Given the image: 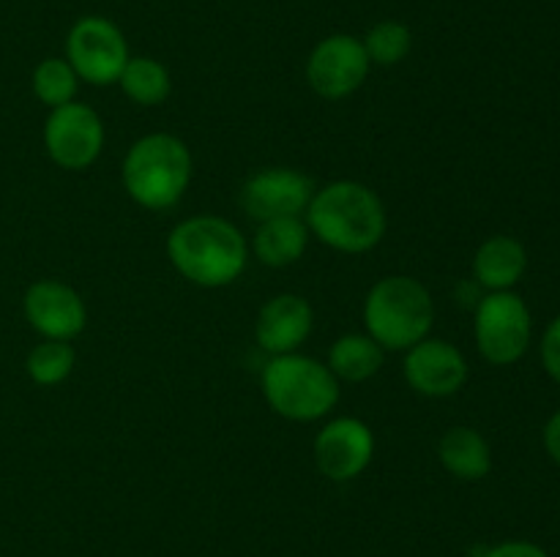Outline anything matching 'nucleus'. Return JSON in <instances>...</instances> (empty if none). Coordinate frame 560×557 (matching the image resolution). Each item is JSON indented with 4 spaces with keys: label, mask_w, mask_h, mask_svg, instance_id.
Here are the masks:
<instances>
[{
    "label": "nucleus",
    "mask_w": 560,
    "mask_h": 557,
    "mask_svg": "<svg viewBox=\"0 0 560 557\" xmlns=\"http://www.w3.org/2000/svg\"><path fill=\"white\" fill-rule=\"evenodd\" d=\"M310 227L331 249L361 254L386 233V211L377 194L353 180L326 186L306 205Z\"/></svg>",
    "instance_id": "f257e3e1"
},
{
    "label": "nucleus",
    "mask_w": 560,
    "mask_h": 557,
    "mask_svg": "<svg viewBox=\"0 0 560 557\" xmlns=\"http://www.w3.org/2000/svg\"><path fill=\"white\" fill-rule=\"evenodd\" d=\"M167 254L189 282L202 287H224L244 271L246 240L224 218L195 216L173 229Z\"/></svg>",
    "instance_id": "f03ea898"
},
{
    "label": "nucleus",
    "mask_w": 560,
    "mask_h": 557,
    "mask_svg": "<svg viewBox=\"0 0 560 557\" xmlns=\"http://www.w3.org/2000/svg\"><path fill=\"white\" fill-rule=\"evenodd\" d=\"M191 180L189 147L173 134H148L124 158V183L148 211L173 208Z\"/></svg>",
    "instance_id": "7ed1b4c3"
},
{
    "label": "nucleus",
    "mask_w": 560,
    "mask_h": 557,
    "mask_svg": "<svg viewBox=\"0 0 560 557\" xmlns=\"http://www.w3.org/2000/svg\"><path fill=\"white\" fill-rule=\"evenodd\" d=\"M432 320L435 309L430 293L424 284L410 276L381 278L366 295V331L381 347L410 349L427 339Z\"/></svg>",
    "instance_id": "20e7f679"
},
{
    "label": "nucleus",
    "mask_w": 560,
    "mask_h": 557,
    "mask_svg": "<svg viewBox=\"0 0 560 557\" xmlns=\"http://www.w3.org/2000/svg\"><path fill=\"white\" fill-rule=\"evenodd\" d=\"M268 404L290 420L323 418L339 399V382L331 369L306 355L284 353L268 360L262 371Z\"/></svg>",
    "instance_id": "39448f33"
},
{
    "label": "nucleus",
    "mask_w": 560,
    "mask_h": 557,
    "mask_svg": "<svg viewBox=\"0 0 560 557\" xmlns=\"http://www.w3.org/2000/svg\"><path fill=\"white\" fill-rule=\"evenodd\" d=\"M476 344L490 364L509 366L530 344V311L512 289L490 293L476 309Z\"/></svg>",
    "instance_id": "423d86ee"
},
{
    "label": "nucleus",
    "mask_w": 560,
    "mask_h": 557,
    "mask_svg": "<svg viewBox=\"0 0 560 557\" xmlns=\"http://www.w3.org/2000/svg\"><path fill=\"white\" fill-rule=\"evenodd\" d=\"M66 52L77 76L91 85H113L129 60V44L118 25L104 16H85L71 27Z\"/></svg>",
    "instance_id": "0eeeda50"
},
{
    "label": "nucleus",
    "mask_w": 560,
    "mask_h": 557,
    "mask_svg": "<svg viewBox=\"0 0 560 557\" xmlns=\"http://www.w3.org/2000/svg\"><path fill=\"white\" fill-rule=\"evenodd\" d=\"M44 142L55 164L63 169H85L98 158L104 145V126L85 104L55 107L44 126Z\"/></svg>",
    "instance_id": "6e6552de"
},
{
    "label": "nucleus",
    "mask_w": 560,
    "mask_h": 557,
    "mask_svg": "<svg viewBox=\"0 0 560 557\" xmlns=\"http://www.w3.org/2000/svg\"><path fill=\"white\" fill-rule=\"evenodd\" d=\"M366 71L370 55L364 42L353 36H328L310 55L306 80L323 98H342L366 80Z\"/></svg>",
    "instance_id": "1a4fd4ad"
},
{
    "label": "nucleus",
    "mask_w": 560,
    "mask_h": 557,
    "mask_svg": "<svg viewBox=\"0 0 560 557\" xmlns=\"http://www.w3.org/2000/svg\"><path fill=\"white\" fill-rule=\"evenodd\" d=\"M312 180L295 169H262L255 178L246 180L241 191V205L257 222L279 216H299L312 202Z\"/></svg>",
    "instance_id": "9d476101"
},
{
    "label": "nucleus",
    "mask_w": 560,
    "mask_h": 557,
    "mask_svg": "<svg viewBox=\"0 0 560 557\" xmlns=\"http://www.w3.org/2000/svg\"><path fill=\"white\" fill-rule=\"evenodd\" d=\"M375 451V440L364 420L337 418L317 435L315 462L331 481H350L366 470Z\"/></svg>",
    "instance_id": "9b49d317"
},
{
    "label": "nucleus",
    "mask_w": 560,
    "mask_h": 557,
    "mask_svg": "<svg viewBox=\"0 0 560 557\" xmlns=\"http://www.w3.org/2000/svg\"><path fill=\"white\" fill-rule=\"evenodd\" d=\"M405 377L424 396H452L468 380V364L454 344L443 339H421L408 349Z\"/></svg>",
    "instance_id": "f8f14e48"
},
{
    "label": "nucleus",
    "mask_w": 560,
    "mask_h": 557,
    "mask_svg": "<svg viewBox=\"0 0 560 557\" xmlns=\"http://www.w3.org/2000/svg\"><path fill=\"white\" fill-rule=\"evenodd\" d=\"M25 315L27 322L44 333L47 339H66L77 336L85 328V304L69 284L44 278L27 287L25 293Z\"/></svg>",
    "instance_id": "ddd939ff"
},
{
    "label": "nucleus",
    "mask_w": 560,
    "mask_h": 557,
    "mask_svg": "<svg viewBox=\"0 0 560 557\" xmlns=\"http://www.w3.org/2000/svg\"><path fill=\"white\" fill-rule=\"evenodd\" d=\"M312 331V309L299 295H277L257 317V342L273 355L293 353Z\"/></svg>",
    "instance_id": "4468645a"
},
{
    "label": "nucleus",
    "mask_w": 560,
    "mask_h": 557,
    "mask_svg": "<svg viewBox=\"0 0 560 557\" xmlns=\"http://www.w3.org/2000/svg\"><path fill=\"white\" fill-rule=\"evenodd\" d=\"M525 265H528L525 246L509 235H495L476 251L474 273L479 284H485L492 293H501V289H512L523 278Z\"/></svg>",
    "instance_id": "2eb2a0df"
},
{
    "label": "nucleus",
    "mask_w": 560,
    "mask_h": 557,
    "mask_svg": "<svg viewBox=\"0 0 560 557\" xmlns=\"http://www.w3.org/2000/svg\"><path fill=\"white\" fill-rule=\"evenodd\" d=\"M443 467L463 481H479L492 470V453L485 437L470 426H454L443 435L441 448Z\"/></svg>",
    "instance_id": "dca6fc26"
},
{
    "label": "nucleus",
    "mask_w": 560,
    "mask_h": 557,
    "mask_svg": "<svg viewBox=\"0 0 560 557\" xmlns=\"http://www.w3.org/2000/svg\"><path fill=\"white\" fill-rule=\"evenodd\" d=\"M306 240V224L299 216L268 218L255 235V251L266 265H290L304 254Z\"/></svg>",
    "instance_id": "f3484780"
},
{
    "label": "nucleus",
    "mask_w": 560,
    "mask_h": 557,
    "mask_svg": "<svg viewBox=\"0 0 560 557\" xmlns=\"http://www.w3.org/2000/svg\"><path fill=\"white\" fill-rule=\"evenodd\" d=\"M328 366L337 377L361 382L383 366V347L372 336L350 333V336L334 342L331 353H328Z\"/></svg>",
    "instance_id": "a211bd4d"
},
{
    "label": "nucleus",
    "mask_w": 560,
    "mask_h": 557,
    "mask_svg": "<svg viewBox=\"0 0 560 557\" xmlns=\"http://www.w3.org/2000/svg\"><path fill=\"white\" fill-rule=\"evenodd\" d=\"M120 87L137 104H162L170 96V74L159 60L129 58L120 71Z\"/></svg>",
    "instance_id": "6ab92c4d"
},
{
    "label": "nucleus",
    "mask_w": 560,
    "mask_h": 557,
    "mask_svg": "<svg viewBox=\"0 0 560 557\" xmlns=\"http://www.w3.org/2000/svg\"><path fill=\"white\" fill-rule=\"evenodd\" d=\"M33 91L47 107H63L77 93V74L66 60L47 58L33 71Z\"/></svg>",
    "instance_id": "aec40b11"
},
{
    "label": "nucleus",
    "mask_w": 560,
    "mask_h": 557,
    "mask_svg": "<svg viewBox=\"0 0 560 557\" xmlns=\"http://www.w3.org/2000/svg\"><path fill=\"white\" fill-rule=\"evenodd\" d=\"M71 369H74V349L58 339H47L27 355V375L38 386H55V382L66 380Z\"/></svg>",
    "instance_id": "412c9836"
},
{
    "label": "nucleus",
    "mask_w": 560,
    "mask_h": 557,
    "mask_svg": "<svg viewBox=\"0 0 560 557\" xmlns=\"http://www.w3.org/2000/svg\"><path fill=\"white\" fill-rule=\"evenodd\" d=\"M370 60L381 66H394L410 52V31L402 22H377L364 42Z\"/></svg>",
    "instance_id": "4be33fe9"
},
{
    "label": "nucleus",
    "mask_w": 560,
    "mask_h": 557,
    "mask_svg": "<svg viewBox=\"0 0 560 557\" xmlns=\"http://www.w3.org/2000/svg\"><path fill=\"white\" fill-rule=\"evenodd\" d=\"M541 364H545L547 375L560 386V317L547 325L545 339H541Z\"/></svg>",
    "instance_id": "5701e85b"
},
{
    "label": "nucleus",
    "mask_w": 560,
    "mask_h": 557,
    "mask_svg": "<svg viewBox=\"0 0 560 557\" xmlns=\"http://www.w3.org/2000/svg\"><path fill=\"white\" fill-rule=\"evenodd\" d=\"M481 557H550L541 546L530 544V541H506L492 549H487Z\"/></svg>",
    "instance_id": "b1692460"
},
{
    "label": "nucleus",
    "mask_w": 560,
    "mask_h": 557,
    "mask_svg": "<svg viewBox=\"0 0 560 557\" xmlns=\"http://www.w3.org/2000/svg\"><path fill=\"white\" fill-rule=\"evenodd\" d=\"M545 448L552 457V462L560 464V410L547 420L545 426Z\"/></svg>",
    "instance_id": "393cba45"
}]
</instances>
